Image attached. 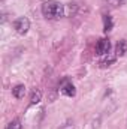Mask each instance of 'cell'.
I'll return each mask as SVG.
<instances>
[{
    "mask_svg": "<svg viewBox=\"0 0 127 129\" xmlns=\"http://www.w3.org/2000/svg\"><path fill=\"white\" fill-rule=\"evenodd\" d=\"M42 15L46 20H58L64 15V6L57 0H46L42 3Z\"/></svg>",
    "mask_w": 127,
    "mask_h": 129,
    "instance_id": "6da1fadb",
    "label": "cell"
},
{
    "mask_svg": "<svg viewBox=\"0 0 127 129\" xmlns=\"http://www.w3.org/2000/svg\"><path fill=\"white\" fill-rule=\"evenodd\" d=\"M14 29L15 32L20 33V35H26L30 29V20L27 17H20L14 21Z\"/></svg>",
    "mask_w": 127,
    "mask_h": 129,
    "instance_id": "7a4b0ae2",
    "label": "cell"
},
{
    "mask_svg": "<svg viewBox=\"0 0 127 129\" xmlns=\"http://www.w3.org/2000/svg\"><path fill=\"white\" fill-rule=\"evenodd\" d=\"M94 50H96V54H99V56H106V54H109V51H111V41L106 39V38L99 39L97 44H96Z\"/></svg>",
    "mask_w": 127,
    "mask_h": 129,
    "instance_id": "3957f363",
    "label": "cell"
},
{
    "mask_svg": "<svg viewBox=\"0 0 127 129\" xmlns=\"http://www.w3.org/2000/svg\"><path fill=\"white\" fill-rule=\"evenodd\" d=\"M60 93L64 95V96H69V98H73L76 95V89L75 86L72 84V81H69L67 78H64L60 84Z\"/></svg>",
    "mask_w": 127,
    "mask_h": 129,
    "instance_id": "277c9868",
    "label": "cell"
},
{
    "mask_svg": "<svg viewBox=\"0 0 127 129\" xmlns=\"http://www.w3.org/2000/svg\"><path fill=\"white\" fill-rule=\"evenodd\" d=\"M12 95L17 98V99H23L24 95H26V86L24 84H17L12 89Z\"/></svg>",
    "mask_w": 127,
    "mask_h": 129,
    "instance_id": "5b68a950",
    "label": "cell"
},
{
    "mask_svg": "<svg viewBox=\"0 0 127 129\" xmlns=\"http://www.w3.org/2000/svg\"><path fill=\"white\" fill-rule=\"evenodd\" d=\"M114 27V21H112V17L109 14H103V30L108 33L109 30H112Z\"/></svg>",
    "mask_w": 127,
    "mask_h": 129,
    "instance_id": "8992f818",
    "label": "cell"
},
{
    "mask_svg": "<svg viewBox=\"0 0 127 129\" xmlns=\"http://www.w3.org/2000/svg\"><path fill=\"white\" fill-rule=\"evenodd\" d=\"M115 54L118 56H126L127 54V41H120L115 47Z\"/></svg>",
    "mask_w": 127,
    "mask_h": 129,
    "instance_id": "52a82bcc",
    "label": "cell"
},
{
    "mask_svg": "<svg viewBox=\"0 0 127 129\" xmlns=\"http://www.w3.org/2000/svg\"><path fill=\"white\" fill-rule=\"evenodd\" d=\"M115 60H117V54H115V53H114V54H111V53H109V54H106V57H105V59H102V60H100V66H102V68L111 66Z\"/></svg>",
    "mask_w": 127,
    "mask_h": 129,
    "instance_id": "ba28073f",
    "label": "cell"
},
{
    "mask_svg": "<svg viewBox=\"0 0 127 129\" xmlns=\"http://www.w3.org/2000/svg\"><path fill=\"white\" fill-rule=\"evenodd\" d=\"M40 99H42V92L37 90V89L33 90L32 92V98H30V105H36V104H39Z\"/></svg>",
    "mask_w": 127,
    "mask_h": 129,
    "instance_id": "9c48e42d",
    "label": "cell"
},
{
    "mask_svg": "<svg viewBox=\"0 0 127 129\" xmlns=\"http://www.w3.org/2000/svg\"><path fill=\"white\" fill-rule=\"evenodd\" d=\"M6 129H23L21 120L20 119H14L12 122H9V125L6 126Z\"/></svg>",
    "mask_w": 127,
    "mask_h": 129,
    "instance_id": "30bf717a",
    "label": "cell"
},
{
    "mask_svg": "<svg viewBox=\"0 0 127 129\" xmlns=\"http://www.w3.org/2000/svg\"><path fill=\"white\" fill-rule=\"evenodd\" d=\"M108 5H111V6H114V8H117V6H121V5H124L126 3V0H105Z\"/></svg>",
    "mask_w": 127,
    "mask_h": 129,
    "instance_id": "8fae6325",
    "label": "cell"
},
{
    "mask_svg": "<svg viewBox=\"0 0 127 129\" xmlns=\"http://www.w3.org/2000/svg\"><path fill=\"white\" fill-rule=\"evenodd\" d=\"M60 129H75V128H73V125H72V123H66V125H63Z\"/></svg>",
    "mask_w": 127,
    "mask_h": 129,
    "instance_id": "7c38bea8",
    "label": "cell"
}]
</instances>
